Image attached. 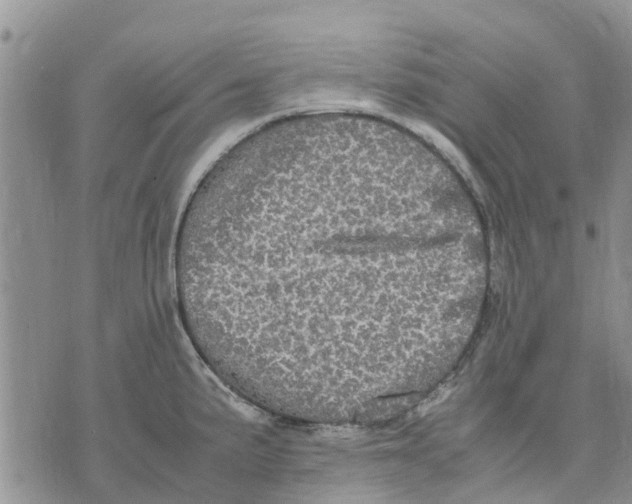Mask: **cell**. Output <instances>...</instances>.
<instances>
[{
	"label": "cell",
	"instance_id": "1",
	"mask_svg": "<svg viewBox=\"0 0 632 504\" xmlns=\"http://www.w3.org/2000/svg\"><path fill=\"white\" fill-rule=\"evenodd\" d=\"M478 242L424 181L352 145L244 172L201 198L188 233L196 270L243 318L324 360L371 349L382 278L456 277Z\"/></svg>",
	"mask_w": 632,
	"mask_h": 504
}]
</instances>
